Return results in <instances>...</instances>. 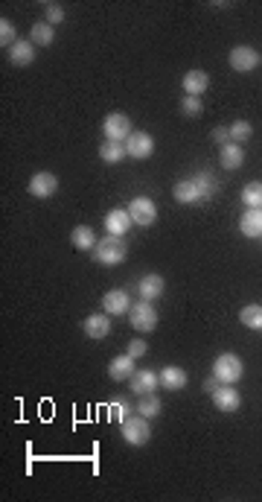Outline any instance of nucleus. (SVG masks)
I'll use <instances>...</instances> for the list:
<instances>
[{
  "mask_svg": "<svg viewBox=\"0 0 262 502\" xmlns=\"http://www.w3.org/2000/svg\"><path fill=\"white\" fill-rule=\"evenodd\" d=\"M126 243H122V236H114V234H108L102 236L100 243H96V248L91 251V257L93 263H100V266H120L122 260H126Z\"/></svg>",
  "mask_w": 262,
  "mask_h": 502,
  "instance_id": "nucleus-1",
  "label": "nucleus"
},
{
  "mask_svg": "<svg viewBox=\"0 0 262 502\" xmlns=\"http://www.w3.org/2000/svg\"><path fill=\"white\" fill-rule=\"evenodd\" d=\"M120 426H122V441H126L129 447H146L149 438H151L149 417H143L140 412H137V415H129Z\"/></svg>",
  "mask_w": 262,
  "mask_h": 502,
  "instance_id": "nucleus-2",
  "label": "nucleus"
},
{
  "mask_svg": "<svg viewBox=\"0 0 262 502\" xmlns=\"http://www.w3.org/2000/svg\"><path fill=\"white\" fill-rule=\"evenodd\" d=\"M213 374H216V380L218 383H225V386H233V383H239L242 380V374H245V365H242V359L236 354H218L216 362H213Z\"/></svg>",
  "mask_w": 262,
  "mask_h": 502,
  "instance_id": "nucleus-3",
  "label": "nucleus"
},
{
  "mask_svg": "<svg viewBox=\"0 0 262 502\" xmlns=\"http://www.w3.org/2000/svg\"><path fill=\"white\" fill-rule=\"evenodd\" d=\"M129 322L137 333H151L158 327V310L151 306V301H137L131 304V310H129Z\"/></svg>",
  "mask_w": 262,
  "mask_h": 502,
  "instance_id": "nucleus-4",
  "label": "nucleus"
},
{
  "mask_svg": "<svg viewBox=\"0 0 262 502\" xmlns=\"http://www.w3.org/2000/svg\"><path fill=\"white\" fill-rule=\"evenodd\" d=\"M102 135H105V141H120V144H126L129 137L134 135V132H131V120L122 114V111H111V114L102 120Z\"/></svg>",
  "mask_w": 262,
  "mask_h": 502,
  "instance_id": "nucleus-5",
  "label": "nucleus"
},
{
  "mask_svg": "<svg viewBox=\"0 0 262 502\" xmlns=\"http://www.w3.org/2000/svg\"><path fill=\"white\" fill-rule=\"evenodd\" d=\"M129 216H131L134 225L149 228V225H155V219H158V207L149 196H137L129 202Z\"/></svg>",
  "mask_w": 262,
  "mask_h": 502,
  "instance_id": "nucleus-6",
  "label": "nucleus"
},
{
  "mask_svg": "<svg viewBox=\"0 0 262 502\" xmlns=\"http://www.w3.org/2000/svg\"><path fill=\"white\" fill-rule=\"evenodd\" d=\"M259 62H262L259 53H256L254 47H247V44L233 47V50H230V59H227V64H230L236 73H251Z\"/></svg>",
  "mask_w": 262,
  "mask_h": 502,
  "instance_id": "nucleus-7",
  "label": "nucleus"
},
{
  "mask_svg": "<svg viewBox=\"0 0 262 502\" xmlns=\"http://www.w3.org/2000/svg\"><path fill=\"white\" fill-rule=\"evenodd\" d=\"M126 152L134 161H146V158H151V152H155V137L149 132H134L126 141Z\"/></svg>",
  "mask_w": 262,
  "mask_h": 502,
  "instance_id": "nucleus-8",
  "label": "nucleus"
},
{
  "mask_svg": "<svg viewBox=\"0 0 262 502\" xmlns=\"http://www.w3.org/2000/svg\"><path fill=\"white\" fill-rule=\"evenodd\" d=\"M210 397H213V406H216L218 412H225V415L239 412V406H242V395H239L233 386H218Z\"/></svg>",
  "mask_w": 262,
  "mask_h": 502,
  "instance_id": "nucleus-9",
  "label": "nucleus"
},
{
  "mask_svg": "<svg viewBox=\"0 0 262 502\" xmlns=\"http://www.w3.org/2000/svg\"><path fill=\"white\" fill-rule=\"evenodd\" d=\"M172 196H175V202H181V205H201V202H204L196 175L178 181V184L172 187Z\"/></svg>",
  "mask_w": 262,
  "mask_h": 502,
  "instance_id": "nucleus-10",
  "label": "nucleus"
},
{
  "mask_svg": "<svg viewBox=\"0 0 262 502\" xmlns=\"http://www.w3.org/2000/svg\"><path fill=\"white\" fill-rule=\"evenodd\" d=\"M102 310H105L108 315H122V313H129V310H131L129 292H126V289H108L105 295H102Z\"/></svg>",
  "mask_w": 262,
  "mask_h": 502,
  "instance_id": "nucleus-11",
  "label": "nucleus"
},
{
  "mask_svg": "<svg viewBox=\"0 0 262 502\" xmlns=\"http://www.w3.org/2000/svg\"><path fill=\"white\" fill-rule=\"evenodd\" d=\"M56 190H59V178L53 173H35L30 178V196L35 199H50Z\"/></svg>",
  "mask_w": 262,
  "mask_h": 502,
  "instance_id": "nucleus-12",
  "label": "nucleus"
},
{
  "mask_svg": "<svg viewBox=\"0 0 262 502\" xmlns=\"http://www.w3.org/2000/svg\"><path fill=\"white\" fill-rule=\"evenodd\" d=\"M82 330H85V336L88 339H105L108 333H111V315L108 313H93V315H88L85 322H82Z\"/></svg>",
  "mask_w": 262,
  "mask_h": 502,
  "instance_id": "nucleus-13",
  "label": "nucleus"
},
{
  "mask_svg": "<svg viewBox=\"0 0 262 502\" xmlns=\"http://www.w3.org/2000/svg\"><path fill=\"white\" fill-rule=\"evenodd\" d=\"M129 386H131V392H134L137 397H140V395L155 392V388L160 386V380H158V374H155V371H149V368H137V371L131 374Z\"/></svg>",
  "mask_w": 262,
  "mask_h": 502,
  "instance_id": "nucleus-14",
  "label": "nucleus"
},
{
  "mask_svg": "<svg viewBox=\"0 0 262 502\" xmlns=\"http://www.w3.org/2000/svg\"><path fill=\"white\" fill-rule=\"evenodd\" d=\"M131 225H134V222H131V216H129V207H126V211H122V207H114V211L105 214V228H108V234L126 236Z\"/></svg>",
  "mask_w": 262,
  "mask_h": 502,
  "instance_id": "nucleus-15",
  "label": "nucleus"
},
{
  "mask_svg": "<svg viewBox=\"0 0 262 502\" xmlns=\"http://www.w3.org/2000/svg\"><path fill=\"white\" fill-rule=\"evenodd\" d=\"M9 62L15 67H30L35 62V44L32 41H15V44L9 47Z\"/></svg>",
  "mask_w": 262,
  "mask_h": 502,
  "instance_id": "nucleus-16",
  "label": "nucleus"
},
{
  "mask_svg": "<svg viewBox=\"0 0 262 502\" xmlns=\"http://www.w3.org/2000/svg\"><path fill=\"white\" fill-rule=\"evenodd\" d=\"M158 380H160V386L167 388V392H181V388L189 383V376H187V371L184 368H178V365H167L160 374H158Z\"/></svg>",
  "mask_w": 262,
  "mask_h": 502,
  "instance_id": "nucleus-17",
  "label": "nucleus"
},
{
  "mask_svg": "<svg viewBox=\"0 0 262 502\" xmlns=\"http://www.w3.org/2000/svg\"><path fill=\"white\" fill-rule=\"evenodd\" d=\"M134 359L129 354H120L114 356L111 362H108V376H111L114 383H122V380H131V374H134Z\"/></svg>",
  "mask_w": 262,
  "mask_h": 502,
  "instance_id": "nucleus-18",
  "label": "nucleus"
},
{
  "mask_svg": "<svg viewBox=\"0 0 262 502\" xmlns=\"http://www.w3.org/2000/svg\"><path fill=\"white\" fill-rule=\"evenodd\" d=\"M239 231L245 236H251V240H259V236H262V211H259V207H247V211L242 214Z\"/></svg>",
  "mask_w": 262,
  "mask_h": 502,
  "instance_id": "nucleus-19",
  "label": "nucleus"
},
{
  "mask_svg": "<svg viewBox=\"0 0 262 502\" xmlns=\"http://www.w3.org/2000/svg\"><path fill=\"white\" fill-rule=\"evenodd\" d=\"M181 88H184L187 96H201L207 88H210V76H207L204 71H187Z\"/></svg>",
  "mask_w": 262,
  "mask_h": 502,
  "instance_id": "nucleus-20",
  "label": "nucleus"
},
{
  "mask_svg": "<svg viewBox=\"0 0 262 502\" xmlns=\"http://www.w3.org/2000/svg\"><path fill=\"white\" fill-rule=\"evenodd\" d=\"M163 289H167V284H163V277L160 275H146L140 284H137V292H140V298L143 301H155L163 295Z\"/></svg>",
  "mask_w": 262,
  "mask_h": 502,
  "instance_id": "nucleus-21",
  "label": "nucleus"
},
{
  "mask_svg": "<svg viewBox=\"0 0 262 502\" xmlns=\"http://www.w3.org/2000/svg\"><path fill=\"white\" fill-rule=\"evenodd\" d=\"M218 164L225 166V170H239V166L245 164V152H242V146L239 144H225L222 146V152H218Z\"/></svg>",
  "mask_w": 262,
  "mask_h": 502,
  "instance_id": "nucleus-22",
  "label": "nucleus"
},
{
  "mask_svg": "<svg viewBox=\"0 0 262 502\" xmlns=\"http://www.w3.org/2000/svg\"><path fill=\"white\" fill-rule=\"evenodd\" d=\"M30 41H32L35 47H50L53 41H56V26L47 24V21L32 24V30H30Z\"/></svg>",
  "mask_w": 262,
  "mask_h": 502,
  "instance_id": "nucleus-23",
  "label": "nucleus"
},
{
  "mask_svg": "<svg viewBox=\"0 0 262 502\" xmlns=\"http://www.w3.org/2000/svg\"><path fill=\"white\" fill-rule=\"evenodd\" d=\"M71 243H73L79 251H93L100 240H96V234H93L91 225H79V228H73V234H71Z\"/></svg>",
  "mask_w": 262,
  "mask_h": 502,
  "instance_id": "nucleus-24",
  "label": "nucleus"
},
{
  "mask_svg": "<svg viewBox=\"0 0 262 502\" xmlns=\"http://www.w3.org/2000/svg\"><path fill=\"white\" fill-rule=\"evenodd\" d=\"M239 322L247 330H262V304H245L239 310Z\"/></svg>",
  "mask_w": 262,
  "mask_h": 502,
  "instance_id": "nucleus-25",
  "label": "nucleus"
},
{
  "mask_svg": "<svg viewBox=\"0 0 262 502\" xmlns=\"http://www.w3.org/2000/svg\"><path fill=\"white\" fill-rule=\"evenodd\" d=\"M100 158L105 164H120L122 158H129V152H126V144H120V141H105L100 146Z\"/></svg>",
  "mask_w": 262,
  "mask_h": 502,
  "instance_id": "nucleus-26",
  "label": "nucleus"
},
{
  "mask_svg": "<svg viewBox=\"0 0 262 502\" xmlns=\"http://www.w3.org/2000/svg\"><path fill=\"white\" fill-rule=\"evenodd\" d=\"M160 397L155 392H149V395H140V400H137V412H140L143 417H158L160 415Z\"/></svg>",
  "mask_w": 262,
  "mask_h": 502,
  "instance_id": "nucleus-27",
  "label": "nucleus"
},
{
  "mask_svg": "<svg viewBox=\"0 0 262 502\" xmlns=\"http://www.w3.org/2000/svg\"><path fill=\"white\" fill-rule=\"evenodd\" d=\"M227 129H230V141L233 144H245V141H251V135H254V125L247 120H236L233 125H227Z\"/></svg>",
  "mask_w": 262,
  "mask_h": 502,
  "instance_id": "nucleus-28",
  "label": "nucleus"
},
{
  "mask_svg": "<svg viewBox=\"0 0 262 502\" xmlns=\"http://www.w3.org/2000/svg\"><path fill=\"white\" fill-rule=\"evenodd\" d=\"M242 205H247V207H262V181H251V184L242 190Z\"/></svg>",
  "mask_w": 262,
  "mask_h": 502,
  "instance_id": "nucleus-29",
  "label": "nucleus"
},
{
  "mask_svg": "<svg viewBox=\"0 0 262 502\" xmlns=\"http://www.w3.org/2000/svg\"><path fill=\"white\" fill-rule=\"evenodd\" d=\"M196 181H198V187H201V196H204V202H210L213 196H216V190H218V184H216V178L210 175V173H198L196 175Z\"/></svg>",
  "mask_w": 262,
  "mask_h": 502,
  "instance_id": "nucleus-30",
  "label": "nucleus"
},
{
  "mask_svg": "<svg viewBox=\"0 0 262 502\" xmlns=\"http://www.w3.org/2000/svg\"><path fill=\"white\" fill-rule=\"evenodd\" d=\"M15 41H18L15 24H12L9 18H0V44H3V47H12Z\"/></svg>",
  "mask_w": 262,
  "mask_h": 502,
  "instance_id": "nucleus-31",
  "label": "nucleus"
},
{
  "mask_svg": "<svg viewBox=\"0 0 262 502\" xmlns=\"http://www.w3.org/2000/svg\"><path fill=\"white\" fill-rule=\"evenodd\" d=\"M181 111L187 117H201L204 114V105H201V96H184Z\"/></svg>",
  "mask_w": 262,
  "mask_h": 502,
  "instance_id": "nucleus-32",
  "label": "nucleus"
},
{
  "mask_svg": "<svg viewBox=\"0 0 262 502\" xmlns=\"http://www.w3.org/2000/svg\"><path fill=\"white\" fill-rule=\"evenodd\" d=\"M44 12H47V24H53V26H59L64 21V6L62 3H47Z\"/></svg>",
  "mask_w": 262,
  "mask_h": 502,
  "instance_id": "nucleus-33",
  "label": "nucleus"
},
{
  "mask_svg": "<svg viewBox=\"0 0 262 502\" xmlns=\"http://www.w3.org/2000/svg\"><path fill=\"white\" fill-rule=\"evenodd\" d=\"M146 351H149V345H146L143 339H131V342H129V347H126V354H129L131 359L146 356Z\"/></svg>",
  "mask_w": 262,
  "mask_h": 502,
  "instance_id": "nucleus-34",
  "label": "nucleus"
},
{
  "mask_svg": "<svg viewBox=\"0 0 262 502\" xmlns=\"http://www.w3.org/2000/svg\"><path fill=\"white\" fill-rule=\"evenodd\" d=\"M213 141H216L218 146L230 144V129H225V125H216V129H213Z\"/></svg>",
  "mask_w": 262,
  "mask_h": 502,
  "instance_id": "nucleus-35",
  "label": "nucleus"
},
{
  "mask_svg": "<svg viewBox=\"0 0 262 502\" xmlns=\"http://www.w3.org/2000/svg\"><path fill=\"white\" fill-rule=\"evenodd\" d=\"M111 412H114V417H117V421L122 424V421H126V417H129V403H126V400H122V403H111Z\"/></svg>",
  "mask_w": 262,
  "mask_h": 502,
  "instance_id": "nucleus-36",
  "label": "nucleus"
},
{
  "mask_svg": "<svg viewBox=\"0 0 262 502\" xmlns=\"http://www.w3.org/2000/svg\"><path fill=\"white\" fill-rule=\"evenodd\" d=\"M216 388H218V386H216V374H213V376H207V380H204V392H210V395H213Z\"/></svg>",
  "mask_w": 262,
  "mask_h": 502,
  "instance_id": "nucleus-37",
  "label": "nucleus"
},
{
  "mask_svg": "<svg viewBox=\"0 0 262 502\" xmlns=\"http://www.w3.org/2000/svg\"><path fill=\"white\" fill-rule=\"evenodd\" d=\"M259 240H262V236H259Z\"/></svg>",
  "mask_w": 262,
  "mask_h": 502,
  "instance_id": "nucleus-38",
  "label": "nucleus"
},
{
  "mask_svg": "<svg viewBox=\"0 0 262 502\" xmlns=\"http://www.w3.org/2000/svg\"><path fill=\"white\" fill-rule=\"evenodd\" d=\"M259 211H262V207H259Z\"/></svg>",
  "mask_w": 262,
  "mask_h": 502,
  "instance_id": "nucleus-39",
  "label": "nucleus"
}]
</instances>
